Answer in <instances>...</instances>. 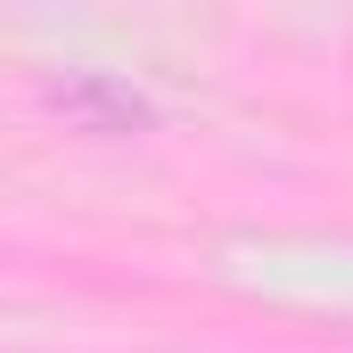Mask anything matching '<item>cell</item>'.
<instances>
[{
	"label": "cell",
	"instance_id": "obj_1",
	"mask_svg": "<svg viewBox=\"0 0 353 353\" xmlns=\"http://www.w3.org/2000/svg\"><path fill=\"white\" fill-rule=\"evenodd\" d=\"M50 107H58L66 123H83V132H148V123H157V107H148L140 90L107 83V74H66V83H50Z\"/></svg>",
	"mask_w": 353,
	"mask_h": 353
}]
</instances>
